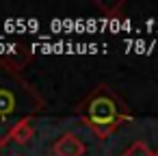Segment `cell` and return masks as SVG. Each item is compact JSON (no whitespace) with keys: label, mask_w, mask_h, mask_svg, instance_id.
<instances>
[{"label":"cell","mask_w":158,"mask_h":156,"mask_svg":"<svg viewBox=\"0 0 158 156\" xmlns=\"http://www.w3.org/2000/svg\"><path fill=\"white\" fill-rule=\"evenodd\" d=\"M44 95L7 61L0 59V147L13 124L44 111Z\"/></svg>","instance_id":"1"},{"label":"cell","mask_w":158,"mask_h":156,"mask_svg":"<svg viewBox=\"0 0 158 156\" xmlns=\"http://www.w3.org/2000/svg\"><path fill=\"white\" fill-rule=\"evenodd\" d=\"M74 113L100 139L110 137L121 124H128L132 119L128 104L108 85H98L87 98L76 104Z\"/></svg>","instance_id":"2"},{"label":"cell","mask_w":158,"mask_h":156,"mask_svg":"<svg viewBox=\"0 0 158 156\" xmlns=\"http://www.w3.org/2000/svg\"><path fill=\"white\" fill-rule=\"evenodd\" d=\"M54 156H85L87 145L76 132H65L52 143Z\"/></svg>","instance_id":"3"},{"label":"cell","mask_w":158,"mask_h":156,"mask_svg":"<svg viewBox=\"0 0 158 156\" xmlns=\"http://www.w3.org/2000/svg\"><path fill=\"white\" fill-rule=\"evenodd\" d=\"M33 134H35L33 117H26V119L13 124V126L9 128V132H7V143H9V141H15V143L24 145V143H28V141L33 139Z\"/></svg>","instance_id":"4"},{"label":"cell","mask_w":158,"mask_h":156,"mask_svg":"<svg viewBox=\"0 0 158 156\" xmlns=\"http://www.w3.org/2000/svg\"><path fill=\"white\" fill-rule=\"evenodd\" d=\"M121 156H154V152L147 147L145 141H134L132 145H128V147L121 152Z\"/></svg>","instance_id":"5"},{"label":"cell","mask_w":158,"mask_h":156,"mask_svg":"<svg viewBox=\"0 0 158 156\" xmlns=\"http://www.w3.org/2000/svg\"><path fill=\"white\" fill-rule=\"evenodd\" d=\"M108 18H117L119 15V11H121V7H123V2H115V5H104V2H95Z\"/></svg>","instance_id":"6"},{"label":"cell","mask_w":158,"mask_h":156,"mask_svg":"<svg viewBox=\"0 0 158 156\" xmlns=\"http://www.w3.org/2000/svg\"><path fill=\"white\" fill-rule=\"evenodd\" d=\"M154 156H158V150H156V152H154Z\"/></svg>","instance_id":"7"},{"label":"cell","mask_w":158,"mask_h":156,"mask_svg":"<svg viewBox=\"0 0 158 156\" xmlns=\"http://www.w3.org/2000/svg\"><path fill=\"white\" fill-rule=\"evenodd\" d=\"M18 156H22V154H18Z\"/></svg>","instance_id":"8"}]
</instances>
